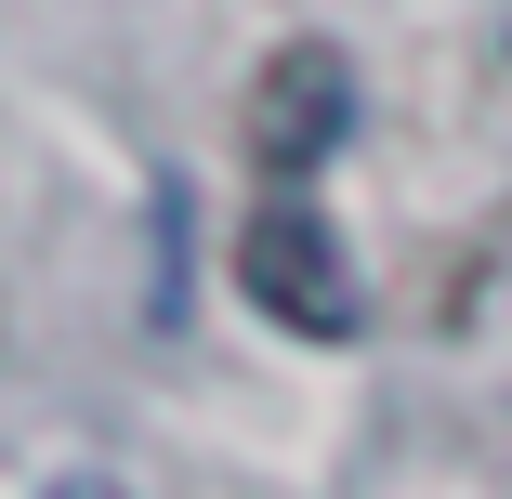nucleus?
<instances>
[{"label":"nucleus","instance_id":"nucleus-1","mask_svg":"<svg viewBox=\"0 0 512 499\" xmlns=\"http://www.w3.org/2000/svg\"><path fill=\"white\" fill-rule=\"evenodd\" d=\"M237 289L289 329V342H355L368 329V289H355V250L329 237L316 197H250V224H237Z\"/></svg>","mask_w":512,"mask_h":499},{"label":"nucleus","instance_id":"nucleus-2","mask_svg":"<svg viewBox=\"0 0 512 499\" xmlns=\"http://www.w3.org/2000/svg\"><path fill=\"white\" fill-rule=\"evenodd\" d=\"M237 132H250L263 184L329 171V158H342V132H355V66H342V40H276V53L250 66V106H237Z\"/></svg>","mask_w":512,"mask_h":499},{"label":"nucleus","instance_id":"nucleus-3","mask_svg":"<svg viewBox=\"0 0 512 499\" xmlns=\"http://www.w3.org/2000/svg\"><path fill=\"white\" fill-rule=\"evenodd\" d=\"M40 499H132V486H119V473H53Z\"/></svg>","mask_w":512,"mask_h":499}]
</instances>
